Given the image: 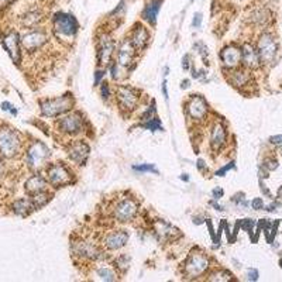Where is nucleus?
Masks as SVG:
<instances>
[{
	"instance_id": "3c124183",
	"label": "nucleus",
	"mask_w": 282,
	"mask_h": 282,
	"mask_svg": "<svg viewBox=\"0 0 282 282\" xmlns=\"http://www.w3.org/2000/svg\"><path fill=\"white\" fill-rule=\"evenodd\" d=\"M14 0H0V9H4V7H7L9 4H12Z\"/></svg>"
},
{
	"instance_id": "393cba45",
	"label": "nucleus",
	"mask_w": 282,
	"mask_h": 282,
	"mask_svg": "<svg viewBox=\"0 0 282 282\" xmlns=\"http://www.w3.org/2000/svg\"><path fill=\"white\" fill-rule=\"evenodd\" d=\"M251 79V75L250 72L245 69H240V68H234V69H230V76H228V82L236 86V88H244L250 83Z\"/></svg>"
},
{
	"instance_id": "7c9ffc66",
	"label": "nucleus",
	"mask_w": 282,
	"mask_h": 282,
	"mask_svg": "<svg viewBox=\"0 0 282 282\" xmlns=\"http://www.w3.org/2000/svg\"><path fill=\"white\" fill-rule=\"evenodd\" d=\"M207 281H233V275L226 269H216L207 275Z\"/></svg>"
},
{
	"instance_id": "f257e3e1",
	"label": "nucleus",
	"mask_w": 282,
	"mask_h": 282,
	"mask_svg": "<svg viewBox=\"0 0 282 282\" xmlns=\"http://www.w3.org/2000/svg\"><path fill=\"white\" fill-rule=\"evenodd\" d=\"M78 28H79V24H78L76 19L72 14L59 12V13H56L54 16L53 30H54V34L56 36V38L61 42L71 44L76 37Z\"/></svg>"
},
{
	"instance_id": "c756f323",
	"label": "nucleus",
	"mask_w": 282,
	"mask_h": 282,
	"mask_svg": "<svg viewBox=\"0 0 282 282\" xmlns=\"http://www.w3.org/2000/svg\"><path fill=\"white\" fill-rule=\"evenodd\" d=\"M41 20H42V14L40 12H37V10H31V12H28V13L23 16L21 23H23L24 27L34 28L40 24Z\"/></svg>"
},
{
	"instance_id": "49530a36",
	"label": "nucleus",
	"mask_w": 282,
	"mask_h": 282,
	"mask_svg": "<svg viewBox=\"0 0 282 282\" xmlns=\"http://www.w3.org/2000/svg\"><path fill=\"white\" fill-rule=\"evenodd\" d=\"M1 109L4 110V112H12L13 114H17V110L13 109V106L9 103V102H4V103H1Z\"/></svg>"
},
{
	"instance_id": "6e6d98bb",
	"label": "nucleus",
	"mask_w": 282,
	"mask_h": 282,
	"mask_svg": "<svg viewBox=\"0 0 282 282\" xmlns=\"http://www.w3.org/2000/svg\"><path fill=\"white\" fill-rule=\"evenodd\" d=\"M181 179H182V181H189V176L187 174L181 175Z\"/></svg>"
},
{
	"instance_id": "a211bd4d",
	"label": "nucleus",
	"mask_w": 282,
	"mask_h": 282,
	"mask_svg": "<svg viewBox=\"0 0 282 282\" xmlns=\"http://www.w3.org/2000/svg\"><path fill=\"white\" fill-rule=\"evenodd\" d=\"M220 59L223 67L227 69H234L240 65L242 62V48H239L237 45H227L222 50L220 53Z\"/></svg>"
},
{
	"instance_id": "e433bc0d",
	"label": "nucleus",
	"mask_w": 282,
	"mask_h": 282,
	"mask_svg": "<svg viewBox=\"0 0 282 282\" xmlns=\"http://www.w3.org/2000/svg\"><path fill=\"white\" fill-rule=\"evenodd\" d=\"M263 167H264L267 171H274V169L278 168V161L274 160V158H267V160L264 161V164H263Z\"/></svg>"
},
{
	"instance_id": "a878e982",
	"label": "nucleus",
	"mask_w": 282,
	"mask_h": 282,
	"mask_svg": "<svg viewBox=\"0 0 282 282\" xmlns=\"http://www.w3.org/2000/svg\"><path fill=\"white\" fill-rule=\"evenodd\" d=\"M47 188H48V181H45L41 175H33L31 178H28L26 185H24L26 192L31 196L41 193V192H45Z\"/></svg>"
},
{
	"instance_id": "2f4dec72",
	"label": "nucleus",
	"mask_w": 282,
	"mask_h": 282,
	"mask_svg": "<svg viewBox=\"0 0 282 282\" xmlns=\"http://www.w3.org/2000/svg\"><path fill=\"white\" fill-rule=\"evenodd\" d=\"M140 126L144 127V129H147V130H151V132H162V130H164L161 121L158 120V117H155V116L146 120L144 123H141Z\"/></svg>"
},
{
	"instance_id": "72a5a7b5",
	"label": "nucleus",
	"mask_w": 282,
	"mask_h": 282,
	"mask_svg": "<svg viewBox=\"0 0 282 282\" xmlns=\"http://www.w3.org/2000/svg\"><path fill=\"white\" fill-rule=\"evenodd\" d=\"M114 268L120 269L121 272L127 271V268H129V258H127V255H119V257L114 260Z\"/></svg>"
},
{
	"instance_id": "a18cd8bd",
	"label": "nucleus",
	"mask_w": 282,
	"mask_h": 282,
	"mask_svg": "<svg viewBox=\"0 0 282 282\" xmlns=\"http://www.w3.org/2000/svg\"><path fill=\"white\" fill-rule=\"evenodd\" d=\"M247 280L248 281H257L258 280V271L257 269H248V272H247Z\"/></svg>"
},
{
	"instance_id": "4d7b16f0",
	"label": "nucleus",
	"mask_w": 282,
	"mask_h": 282,
	"mask_svg": "<svg viewBox=\"0 0 282 282\" xmlns=\"http://www.w3.org/2000/svg\"><path fill=\"white\" fill-rule=\"evenodd\" d=\"M278 198H282V187L278 189Z\"/></svg>"
},
{
	"instance_id": "ddd939ff",
	"label": "nucleus",
	"mask_w": 282,
	"mask_h": 282,
	"mask_svg": "<svg viewBox=\"0 0 282 282\" xmlns=\"http://www.w3.org/2000/svg\"><path fill=\"white\" fill-rule=\"evenodd\" d=\"M187 114L190 120L195 123L203 121L207 116V102L205 100V97H202L199 94H192L190 99L187 102Z\"/></svg>"
},
{
	"instance_id": "ea45409f",
	"label": "nucleus",
	"mask_w": 282,
	"mask_h": 282,
	"mask_svg": "<svg viewBox=\"0 0 282 282\" xmlns=\"http://www.w3.org/2000/svg\"><path fill=\"white\" fill-rule=\"evenodd\" d=\"M230 169H234V161L228 162L227 165H225L223 168H220V169H217L216 171V176H225V174L230 171Z\"/></svg>"
},
{
	"instance_id": "dca6fc26",
	"label": "nucleus",
	"mask_w": 282,
	"mask_h": 282,
	"mask_svg": "<svg viewBox=\"0 0 282 282\" xmlns=\"http://www.w3.org/2000/svg\"><path fill=\"white\" fill-rule=\"evenodd\" d=\"M152 230H154L155 236L158 237V240H161V242H174L182 236L178 228L174 227L169 223H167V222H164V220H155L152 223Z\"/></svg>"
},
{
	"instance_id": "5701e85b",
	"label": "nucleus",
	"mask_w": 282,
	"mask_h": 282,
	"mask_svg": "<svg viewBox=\"0 0 282 282\" xmlns=\"http://www.w3.org/2000/svg\"><path fill=\"white\" fill-rule=\"evenodd\" d=\"M242 62L243 67L247 69H255L260 67V56L254 47L248 42L243 44L242 47Z\"/></svg>"
},
{
	"instance_id": "f8f14e48",
	"label": "nucleus",
	"mask_w": 282,
	"mask_h": 282,
	"mask_svg": "<svg viewBox=\"0 0 282 282\" xmlns=\"http://www.w3.org/2000/svg\"><path fill=\"white\" fill-rule=\"evenodd\" d=\"M138 213V205L132 198H124L119 201L113 207V219H116L119 223L132 222Z\"/></svg>"
},
{
	"instance_id": "79ce46f5",
	"label": "nucleus",
	"mask_w": 282,
	"mask_h": 282,
	"mask_svg": "<svg viewBox=\"0 0 282 282\" xmlns=\"http://www.w3.org/2000/svg\"><path fill=\"white\" fill-rule=\"evenodd\" d=\"M251 206H253V209L255 210H261L263 207H264V202L261 198H255L254 201L251 202Z\"/></svg>"
},
{
	"instance_id": "8fccbe9b",
	"label": "nucleus",
	"mask_w": 282,
	"mask_h": 282,
	"mask_svg": "<svg viewBox=\"0 0 282 282\" xmlns=\"http://www.w3.org/2000/svg\"><path fill=\"white\" fill-rule=\"evenodd\" d=\"M269 143H272V144H282V134L281 135H274V137H271L269 138Z\"/></svg>"
},
{
	"instance_id": "473e14b6",
	"label": "nucleus",
	"mask_w": 282,
	"mask_h": 282,
	"mask_svg": "<svg viewBox=\"0 0 282 282\" xmlns=\"http://www.w3.org/2000/svg\"><path fill=\"white\" fill-rule=\"evenodd\" d=\"M51 199V195H48V192L45 190V192H41V193H37V195H33L31 196V201L34 203V206H36V209H38V207H42L45 203H48Z\"/></svg>"
},
{
	"instance_id": "864d4df0",
	"label": "nucleus",
	"mask_w": 282,
	"mask_h": 282,
	"mask_svg": "<svg viewBox=\"0 0 282 282\" xmlns=\"http://www.w3.org/2000/svg\"><path fill=\"white\" fill-rule=\"evenodd\" d=\"M162 92H164V96H165V99L168 100V91H167V82L164 81L162 83Z\"/></svg>"
},
{
	"instance_id": "a19ab883",
	"label": "nucleus",
	"mask_w": 282,
	"mask_h": 282,
	"mask_svg": "<svg viewBox=\"0 0 282 282\" xmlns=\"http://www.w3.org/2000/svg\"><path fill=\"white\" fill-rule=\"evenodd\" d=\"M106 75V68H102V69H97L96 74H94V85H99L100 79Z\"/></svg>"
},
{
	"instance_id": "9d476101",
	"label": "nucleus",
	"mask_w": 282,
	"mask_h": 282,
	"mask_svg": "<svg viewBox=\"0 0 282 282\" xmlns=\"http://www.w3.org/2000/svg\"><path fill=\"white\" fill-rule=\"evenodd\" d=\"M96 50L99 65L103 68L109 67L114 55V41L112 36H109L108 33H102L96 41Z\"/></svg>"
},
{
	"instance_id": "aec40b11",
	"label": "nucleus",
	"mask_w": 282,
	"mask_h": 282,
	"mask_svg": "<svg viewBox=\"0 0 282 282\" xmlns=\"http://www.w3.org/2000/svg\"><path fill=\"white\" fill-rule=\"evenodd\" d=\"M89 146L83 141H74L69 147H68V157L69 160L78 165H83L88 157H89Z\"/></svg>"
},
{
	"instance_id": "7ed1b4c3",
	"label": "nucleus",
	"mask_w": 282,
	"mask_h": 282,
	"mask_svg": "<svg viewBox=\"0 0 282 282\" xmlns=\"http://www.w3.org/2000/svg\"><path fill=\"white\" fill-rule=\"evenodd\" d=\"M74 97L72 94H67L55 99H45L40 103L41 114L45 117H58L68 113L74 108Z\"/></svg>"
},
{
	"instance_id": "6e6552de",
	"label": "nucleus",
	"mask_w": 282,
	"mask_h": 282,
	"mask_svg": "<svg viewBox=\"0 0 282 282\" xmlns=\"http://www.w3.org/2000/svg\"><path fill=\"white\" fill-rule=\"evenodd\" d=\"M47 181L55 188H61L72 184L74 176L62 162H56V164H51L47 168Z\"/></svg>"
},
{
	"instance_id": "bf43d9fd",
	"label": "nucleus",
	"mask_w": 282,
	"mask_h": 282,
	"mask_svg": "<svg viewBox=\"0 0 282 282\" xmlns=\"http://www.w3.org/2000/svg\"><path fill=\"white\" fill-rule=\"evenodd\" d=\"M280 264H281V267H282V260H281V261H280Z\"/></svg>"
},
{
	"instance_id": "58836bf2",
	"label": "nucleus",
	"mask_w": 282,
	"mask_h": 282,
	"mask_svg": "<svg viewBox=\"0 0 282 282\" xmlns=\"http://www.w3.org/2000/svg\"><path fill=\"white\" fill-rule=\"evenodd\" d=\"M100 94H102L103 100H109V97L112 96V94H110V86H109L108 82H103V83H102V88H100Z\"/></svg>"
},
{
	"instance_id": "412c9836",
	"label": "nucleus",
	"mask_w": 282,
	"mask_h": 282,
	"mask_svg": "<svg viewBox=\"0 0 282 282\" xmlns=\"http://www.w3.org/2000/svg\"><path fill=\"white\" fill-rule=\"evenodd\" d=\"M150 38H151V36H150V31H148V28L146 26H143V24H135L133 30H132V34H130V41H132V44L135 47V50L137 51H143V50H146L148 45V42H150Z\"/></svg>"
},
{
	"instance_id": "c03bdc74",
	"label": "nucleus",
	"mask_w": 282,
	"mask_h": 282,
	"mask_svg": "<svg viewBox=\"0 0 282 282\" xmlns=\"http://www.w3.org/2000/svg\"><path fill=\"white\" fill-rule=\"evenodd\" d=\"M223 195H225V190L222 188H215L212 190V196L215 201H219L220 198H223Z\"/></svg>"
},
{
	"instance_id": "f03ea898",
	"label": "nucleus",
	"mask_w": 282,
	"mask_h": 282,
	"mask_svg": "<svg viewBox=\"0 0 282 282\" xmlns=\"http://www.w3.org/2000/svg\"><path fill=\"white\" fill-rule=\"evenodd\" d=\"M210 268V260L201 250H192L184 263V275L187 280H199Z\"/></svg>"
},
{
	"instance_id": "4be33fe9",
	"label": "nucleus",
	"mask_w": 282,
	"mask_h": 282,
	"mask_svg": "<svg viewBox=\"0 0 282 282\" xmlns=\"http://www.w3.org/2000/svg\"><path fill=\"white\" fill-rule=\"evenodd\" d=\"M227 144V132L222 123H215L210 132V147L213 151H220Z\"/></svg>"
},
{
	"instance_id": "20e7f679",
	"label": "nucleus",
	"mask_w": 282,
	"mask_h": 282,
	"mask_svg": "<svg viewBox=\"0 0 282 282\" xmlns=\"http://www.w3.org/2000/svg\"><path fill=\"white\" fill-rule=\"evenodd\" d=\"M50 148L47 147L44 143L41 141H34L27 150L26 154V162H27L28 168L33 171H40L45 167L47 161L50 160Z\"/></svg>"
},
{
	"instance_id": "5fc2aeb1",
	"label": "nucleus",
	"mask_w": 282,
	"mask_h": 282,
	"mask_svg": "<svg viewBox=\"0 0 282 282\" xmlns=\"http://www.w3.org/2000/svg\"><path fill=\"white\" fill-rule=\"evenodd\" d=\"M189 88V81L188 79H185V81L181 82V89H188Z\"/></svg>"
},
{
	"instance_id": "f3484780",
	"label": "nucleus",
	"mask_w": 282,
	"mask_h": 282,
	"mask_svg": "<svg viewBox=\"0 0 282 282\" xmlns=\"http://www.w3.org/2000/svg\"><path fill=\"white\" fill-rule=\"evenodd\" d=\"M129 242V233L124 231V230H114V231H110L108 233L105 237H103V247L108 248L110 251H116V250H120L123 248Z\"/></svg>"
},
{
	"instance_id": "603ef678",
	"label": "nucleus",
	"mask_w": 282,
	"mask_h": 282,
	"mask_svg": "<svg viewBox=\"0 0 282 282\" xmlns=\"http://www.w3.org/2000/svg\"><path fill=\"white\" fill-rule=\"evenodd\" d=\"M210 205L215 207L216 210H219V212H223V210H225V209H223V206H220V205H219V203H216V202H210Z\"/></svg>"
},
{
	"instance_id": "052dcab7",
	"label": "nucleus",
	"mask_w": 282,
	"mask_h": 282,
	"mask_svg": "<svg viewBox=\"0 0 282 282\" xmlns=\"http://www.w3.org/2000/svg\"><path fill=\"white\" fill-rule=\"evenodd\" d=\"M281 152H282V144H281Z\"/></svg>"
},
{
	"instance_id": "6ab92c4d",
	"label": "nucleus",
	"mask_w": 282,
	"mask_h": 282,
	"mask_svg": "<svg viewBox=\"0 0 282 282\" xmlns=\"http://www.w3.org/2000/svg\"><path fill=\"white\" fill-rule=\"evenodd\" d=\"M3 47L7 51V54L10 55V58L13 59L14 64H20V59H21V51H20L21 42H20L19 34L14 33V31L6 34L3 37Z\"/></svg>"
},
{
	"instance_id": "423d86ee",
	"label": "nucleus",
	"mask_w": 282,
	"mask_h": 282,
	"mask_svg": "<svg viewBox=\"0 0 282 282\" xmlns=\"http://www.w3.org/2000/svg\"><path fill=\"white\" fill-rule=\"evenodd\" d=\"M85 120L81 112H69L67 114H62V117L56 121V129L59 133L67 135H79L83 133Z\"/></svg>"
},
{
	"instance_id": "13d9d810",
	"label": "nucleus",
	"mask_w": 282,
	"mask_h": 282,
	"mask_svg": "<svg viewBox=\"0 0 282 282\" xmlns=\"http://www.w3.org/2000/svg\"><path fill=\"white\" fill-rule=\"evenodd\" d=\"M1 171H3V164L0 161V174H1Z\"/></svg>"
},
{
	"instance_id": "f704fd0d",
	"label": "nucleus",
	"mask_w": 282,
	"mask_h": 282,
	"mask_svg": "<svg viewBox=\"0 0 282 282\" xmlns=\"http://www.w3.org/2000/svg\"><path fill=\"white\" fill-rule=\"evenodd\" d=\"M133 169L138 171V172H152V174H158L157 168L152 164H140V165H133Z\"/></svg>"
},
{
	"instance_id": "2eb2a0df",
	"label": "nucleus",
	"mask_w": 282,
	"mask_h": 282,
	"mask_svg": "<svg viewBox=\"0 0 282 282\" xmlns=\"http://www.w3.org/2000/svg\"><path fill=\"white\" fill-rule=\"evenodd\" d=\"M135 53H137V50L132 44L130 38H124L119 45V50H117V65L124 68V69H129L134 62Z\"/></svg>"
},
{
	"instance_id": "09e8293b",
	"label": "nucleus",
	"mask_w": 282,
	"mask_h": 282,
	"mask_svg": "<svg viewBox=\"0 0 282 282\" xmlns=\"http://www.w3.org/2000/svg\"><path fill=\"white\" fill-rule=\"evenodd\" d=\"M196 167H198V169L201 171V172H206L207 171V168H206V164H205V161L203 160H198V164H196Z\"/></svg>"
},
{
	"instance_id": "4c0bfd02",
	"label": "nucleus",
	"mask_w": 282,
	"mask_h": 282,
	"mask_svg": "<svg viewBox=\"0 0 282 282\" xmlns=\"http://www.w3.org/2000/svg\"><path fill=\"white\" fill-rule=\"evenodd\" d=\"M193 48L198 50V53L202 55L203 59H206V56H207V47H206L203 42H196V44L193 45Z\"/></svg>"
},
{
	"instance_id": "b1692460",
	"label": "nucleus",
	"mask_w": 282,
	"mask_h": 282,
	"mask_svg": "<svg viewBox=\"0 0 282 282\" xmlns=\"http://www.w3.org/2000/svg\"><path fill=\"white\" fill-rule=\"evenodd\" d=\"M161 4L162 0H150V1H147V4L144 6L141 17H143L144 21H147L150 26H155L157 17H158L160 9H161Z\"/></svg>"
},
{
	"instance_id": "c9c22d12",
	"label": "nucleus",
	"mask_w": 282,
	"mask_h": 282,
	"mask_svg": "<svg viewBox=\"0 0 282 282\" xmlns=\"http://www.w3.org/2000/svg\"><path fill=\"white\" fill-rule=\"evenodd\" d=\"M239 223H240V227L243 230H245L250 236H253V227H254L255 225V222L253 219H244V220L239 222Z\"/></svg>"
},
{
	"instance_id": "37998d69",
	"label": "nucleus",
	"mask_w": 282,
	"mask_h": 282,
	"mask_svg": "<svg viewBox=\"0 0 282 282\" xmlns=\"http://www.w3.org/2000/svg\"><path fill=\"white\" fill-rule=\"evenodd\" d=\"M202 24V13H195V16H193V20H192V26L195 28L201 27Z\"/></svg>"
},
{
	"instance_id": "de8ad7c7",
	"label": "nucleus",
	"mask_w": 282,
	"mask_h": 282,
	"mask_svg": "<svg viewBox=\"0 0 282 282\" xmlns=\"http://www.w3.org/2000/svg\"><path fill=\"white\" fill-rule=\"evenodd\" d=\"M189 67H190V56H189V54H187L184 56V59H182V68L185 71H188Z\"/></svg>"
},
{
	"instance_id": "680f3d73",
	"label": "nucleus",
	"mask_w": 282,
	"mask_h": 282,
	"mask_svg": "<svg viewBox=\"0 0 282 282\" xmlns=\"http://www.w3.org/2000/svg\"><path fill=\"white\" fill-rule=\"evenodd\" d=\"M190 1H193V0H190Z\"/></svg>"
},
{
	"instance_id": "4468645a",
	"label": "nucleus",
	"mask_w": 282,
	"mask_h": 282,
	"mask_svg": "<svg viewBox=\"0 0 282 282\" xmlns=\"http://www.w3.org/2000/svg\"><path fill=\"white\" fill-rule=\"evenodd\" d=\"M47 41H48L47 33L44 30H38V28H33V30H30L20 37L21 47L27 53H34V51L40 50Z\"/></svg>"
},
{
	"instance_id": "9b49d317",
	"label": "nucleus",
	"mask_w": 282,
	"mask_h": 282,
	"mask_svg": "<svg viewBox=\"0 0 282 282\" xmlns=\"http://www.w3.org/2000/svg\"><path fill=\"white\" fill-rule=\"evenodd\" d=\"M72 253L74 255L79 257L81 260L88 261H97L103 258V251L91 240H76L72 243Z\"/></svg>"
},
{
	"instance_id": "c85d7f7f",
	"label": "nucleus",
	"mask_w": 282,
	"mask_h": 282,
	"mask_svg": "<svg viewBox=\"0 0 282 282\" xmlns=\"http://www.w3.org/2000/svg\"><path fill=\"white\" fill-rule=\"evenodd\" d=\"M13 212L17 216H28L33 210H36V206H34V203L31 199H24V198H21V199H17V201L13 203Z\"/></svg>"
},
{
	"instance_id": "cd10ccee",
	"label": "nucleus",
	"mask_w": 282,
	"mask_h": 282,
	"mask_svg": "<svg viewBox=\"0 0 282 282\" xmlns=\"http://www.w3.org/2000/svg\"><path fill=\"white\" fill-rule=\"evenodd\" d=\"M271 19V13L268 9L265 7H257L254 10H251V13L248 14V20L250 23H253L254 26H265Z\"/></svg>"
},
{
	"instance_id": "0eeeda50",
	"label": "nucleus",
	"mask_w": 282,
	"mask_h": 282,
	"mask_svg": "<svg viewBox=\"0 0 282 282\" xmlns=\"http://www.w3.org/2000/svg\"><path fill=\"white\" fill-rule=\"evenodd\" d=\"M116 100L121 112L132 113L140 103V92L127 85H120L116 91Z\"/></svg>"
},
{
	"instance_id": "1a4fd4ad",
	"label": "nucleus",
	"mask_w": 282,
	"mask_h": 282,
	"mask_svg": "<svg viewBox=\"0 0 282 282\" xmlns=\"http://www.w3.org/2000/svg\"><path fill=\"white\" fill-rule=\"evenodd\" d=\"M277 51H278V44L274 36L268 33L261 34L257 42V53L261 64H271L277 56Z\"/></svg>"
},
{
	"instance_id": "39448f33",
	"label": "nucleus",
	"mask_w": 282,
	"mask_h": 282,
	"mask_svg": "<svg viewBox=\"0 0 282 282\" xmlns=\"http://www.w3.org/2000/svg\"><path fill=\"white\" fill-rule=\"evenodd\" d=\"M21 148V140L12 129H0V155L3 158H14Z\"/></svg>"
},
{
	"instance_id": "bb28decb",
	"label": "nucleus",
	"mask_w": 282,
	"mask_h": 282,
	"mask_svg": "<svg viewBox=\"0 0 282 282\" xmlns=\"http://www.w3.org/2000/svg\"><path fill=\"white\" fill-rule=\"evenodd\" d=\"M94 280H97V281H116L117 280V272H116V269H113L106 264H100V265L94 267Z\"/></svg>"
}]
</instances>
